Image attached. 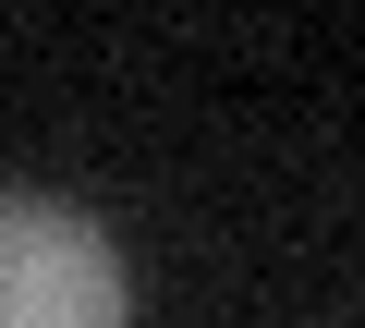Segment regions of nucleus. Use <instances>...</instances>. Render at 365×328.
Returning <instances> with one entry per match:
<instances>
[{
	"label": "nucleus",
	"mask_w": 365,
	"mask_h": 328,
	"mask_svg": "<svg viewBox=\"0 0 365 328\" xmlns=\"http://www.w3.org/2000/svg\"><path fill=\"white\" fill-rule=\"evenodd\" d=\"M0 328H122V255L49 195H0Z\"/></svg>",
	"instance_id": "f257e3e1"
}]
</instances>
